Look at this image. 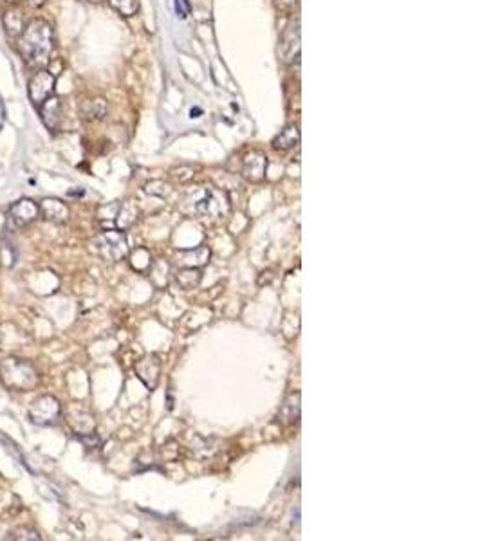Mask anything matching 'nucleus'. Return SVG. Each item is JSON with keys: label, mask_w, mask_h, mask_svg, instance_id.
<instances>
[{"label": "nucleus", "mask_w": 482, "mask_h": 541, "mask_svg": "<svg viewBox=\"0 0 482 541\" xmlns=\"http://www.w3.org/2000/svg\"><path fill=\"white\" fill-rule=\"evenodd\" d=\"M54 47L53 25L44 18H33L17 38V51L29 67H44Z\"/></svg>", "instance_id": "f257e3e1"}, {"label": "nucleus", "mask_w": 482, "mask_h": 541, "mask_svg": "<svg viewBox=\"0 0 482 541\" xmlns=\"http://www.w3.org/2000/svg\"><path fill=\"white\" fill-rule=\"evenodd\" d=\"M0 381L8 390L29 391L40 381L38 370L28 359L6 358L0 363Z\"/></svg>", "instance_id": "f03ea898"}, {"label": "nucleus", "mask_w": 482, "mask_h": 541, "mask_svg": "<svg viewBox=\"0 0 482 541\" xmlns=\"http://www.w3.org/2000/svg\"><path fill=\"white\" fill-rule=\"evenodd\" d=\"M60 413L61 404L53 395H40L28 410L29 420L37 426H53L60 419Z\"/></svg>", "instance_id": "7ed1b4c3"}, {"label": "nucleus", "mask_w": 482, "mask_h": 541, "mask_svg": "<svg viewBox=\"0 0 482 541\" xmlns=\"http://www.w3.org/2000/svg\"><path fill=\"white\" fill-rule=\"evenodd\" d=\"M38 217H40V209H38V204L35 200H17L8 212V229L18 231V229L28 228L29 224H33Z\"/></svg>", "instance_id": "20e7f679"}, {"label": "nucleus", "mask_w": 482, "mask_h": 541, "mask_svg": "<svg viewBox=\"0 0 482 541\" xmlns=\"http://www.w3.org/2000/svg\"><path fill=\"white\" fill-rule=\"evenodd\" d=\"M54 85H56V76H53L47 69H38L29 80V99L33 102L35 107H40L45 99L53 96Z\"/></svg>", "instance_id": "39448f33"}, {"label": "nucleus", "mask_w": 482, "mask_h": 541, "mask_svg": "<svg viewBox=\"0 0 482 541\" xmlns=\"http://www.w3.org/2000/svg\"><path fill=\"white\" fill-rule=\"evenodd\" d=\"M98 248L103 257L112 262L121 260L128 251L127 238H125L121 231H116V229H109V231L102 233V236L98 238Z\"/></svg>", "instance_id": "423d86ee"}, {"label": "nucleus", "mask_w": 482, "mask_h": 541, "mask_svg": "<svg viewBox=\"0 0 482 541\" xmlns=\"http://www.w3.org/2000/svg\"><path fill=\"white\" fill-rule=\"evenodd\" d=\"M266 168L267 157L258 150L250 152L242 161V175L251 183H260L266 177Z\"/></svg>", "instance_id": "0eeeda50"}, {"label": "nucleus", "mask_w": 482, "mask_h": 541, "mask_svg": "<svg viewBox=\"0 0 482 541\" xmlns=\"http://www.w3.org/2000/svg\"><path fill=\"white\" fill-rule=\"evenodd\" d=\"M38 209H40V215L49 222L54 224H64L69 219V208L67 204L60 199H54V197H47V199L42 200L38 204Z\"/></svg>", "instance_id": "6e6552de"}, {"label": "nucleus", "mask_w": 482, "mask_h": 541, "mask_svg": "<svg viewBox=\"0 0 482 541\" xmlns=\"http://www.w3.org/2000/svg\"><path fill=\"white\" fill-rule=\"evenodd\" d=\"M280 53H282L284 61H293L300 54V24L299 20L287 25V29L282 35V44H280Z\"/></svg>", "instance_id": "1a4fd4ad"}, {"label": "nucleus", "mask_w": 482, "mask_h": 541, "mask_svg": "<svg viewBox=\"0 0 482 541\" xmlns=\"http://www.w3.org/2000/svg\"><path fill=\"white\" fill-rule=\"evenodd\" d=\"M28 22L29 20L28 17H25L24 8H20V6L17 4L6 9L4 15H2V24H4L6 33H8L11 38L20 37L24 28L28 25Z\"/></svg>", "instance_id": "9d476101"}, {"label": "nucleus", "mask_w": 482, "mask_h": 541, "mask_svg": "<svg viewBox=\"0 0 482 541\" xmlns=\"http://www.w3.org/2000/svg\"><path fill=\"white\" fill-rule=\"evenodd\" d=\"M222 202H226L224 197L221 193H217L215 190H210V188H203L200 192L195 193V212L199 213H219L222 209Z\"/></svg>", "instance_id": "9b49d317"}, {"label": "nucleus", "mask_w": 482, "mask_h": 541, "mask_svg": "<svg viewBox=\"0 0 482 541\" xmlns=\"http://www.w3.org/2000/svg\"><path fill=\"white\" fill-rule=\"evenodd\" d=\"M80 118L85 119V121L92 123V121H102L103 118L109 112V103H107L105 98L102 96H96V98H87L80 103Z\"/></svg>", "instance_id": "f8f14e48"}, {"label": "nucleus", "mask_w": 482, "mask_h": 541, "mask_svg": "<svg viewBox=\"0 0 482 541\" xmlns=\"http://www.w3.org/2000/svg\"><path fill=\"white\" fill-rule=\"evenodd\" d=\"M61 114H64V109H61V99L58 96H51V98L45 99L40 105V116L44 125L49 128L51 132L58 130L61 121Z\"/></svg>", "instance_id": "ddd939ff"}, {"label": "nucleus", "mask_w": 482, "mask_h": 541, "mask_svg": "<svg viewBox=\"0 0 482 541\" xmlns=\"http://www.w3.org/2000/svg\"><path fill=\"white\" fill-rule=\"evenodd\" d=\"M67 423L73 427L76 435H92L95 432V419L85 411H73L67 415Z\"/></svg>", "instance_id": "4468645a"}, {"label": "nucleus", "mask_w": 482, "mask_h": 541, "mask_svg": "<svg viewBox=\"0 0 482 541\" xmlns=\"http://www.w3.org/2000/svg\"><path fill=\"white\" fill-rule=\"evenodd\" d=\"M299 142H300L299 126L289 125L286 126V128L277 135V138H275L273 147L277 148V150H291V148L296 147Z\"/></svg>", "instance_id": "2eb2a0df"}, {"label": "nucleus", "mask_w": 482, "mask_h": 541, "mask_svg": "<svg viewBox=\"0 0 482 541\" xmlns=\"http://www.w3.org/2000/svg\"><path fill=\"white\" fill-rule=\"evenodd\" d=\"M6 540H15V541H40L42 536L38 534V530H35L33 527H17L13 529L11 533L6 536Z\"/></svg>", "instance_id": "dca6fc26"}, {"label": "nucleus", "mask_w": 482, "mask_h": 541, "mask_svg": "<svg viewBox=\"0 0 482 541\" xmlns=\"http://www.w3.org/2000/svg\"><path fill=\"white\" fill-rule=\"evenodd\" d=\"M109 4H111L112 9H116L121 17H134L139 9L138 0H109Z\"/></svg>", "instance_id": "f3484780"}, {"label": "nucleus", "mask_w": 482, "mask_h": 541, "mask_svg": "<svg viewBox=\"0 0 482 541\" xmlns=\"http://www.w3.org/2000/svg\"><path fill=\"white\" fill-rule=\"evenodd\" d=\"M47 71H49L53 76H60L61 71H64V61H61V58H49V61H47Z\"/></svg>", "instance_id": "a211bd4d"}, {"label": "nucleus", "mask_w": 482, "mask_h": 541, "mask_svg": "<svg viewBox=\"0 0 482 541\" xmlns=\"http://www.w3.org/2000/svg\"><path fill=\"white\" fill-rule=\"evenodd\" d=\"M15 4L24 9H38L47 2V0H13Z\"/></svg>", "instance_id": "6ab92c4d"}, {"label": "nucleus", "mask_w": 482, "mask_h": 541, "mask_svg": "<svg viewBox=\"0 0 482 541\" xmlns=\"http://www.w3.org/2000/svg\"><path fill=\"white\" fill-rule=\"evenodd\" d=\"M200 114H203V110L200 109H192L190 110V118H200Z\"/></svg>", "instance_id": "aec40b11"}, {"label": "nucleus", "mask_w": 482, "mask_h": 541, "mask_svg": "<svg viewBox=\"0 0 482 541\" xmlns=\"http://www.w3.org/2000/svg\"><path fill=\"white\" fill-rule=\"evenodd\" d=\"M6 2H13V0H6Z\"/></svg>", "instance_id": "412c9836"}]
</instances>
